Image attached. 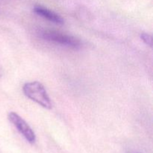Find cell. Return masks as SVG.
<instances>
[{
    "instance_id": "cell-3",
    "label": "cell",
    "mask_w": 153,
    "mask_h": 153,
    "mask_svg": "<svg viewBox=\"0 0 153 153\" xmlns=\"http://www.w3.org/2000/svg\"><path fill=\"white\" fill-rule=\"evenodd\" d=\"M7 118L28 143L31 144H34L35 143L36 135L34 131L19 114L13 111L10 112L8 114Z\"/></svg>"
},
{
    "instance_id": "cell-2",
    "label": "cell",
    "mask_w": 153,
    "mask_h": 153,
    "mask_svg": "<svg viewBox=\"0 0 153 153\" xmlns=\"http://www.w3.org/2000/svg\"><path fill=\"white\" fill-rule=\"evenodd\" d=\"M40 35L43 40L46 41L52 42L56 44L67 46L73 49H77L81 46V42L79 39L73 36L63 34L59 31H53V30H43L40 31Z\"/></svg>"
},
{
    "instance_id": "cell-4",
    "label": "cell",
    "mask_w": 153,
    "mask_h": 153,
    "mask_svg": "<svg viewBox=\"0 0 153 153\" xmlns=\"http://www.w3.org/2000/svg\"><path fill=\"white\" fill-rule=\"evenodd\" d=\"M34 13H36L41 17L46 19L47 20L54 22L55 24L62 25L64 22V19L60 15L41 5L35 6L34 7Z\"/></svg>"
},
{
    "instance_id": "cell-1",
    "label": "cell",
    "mask_w": 153,
    "mask_h": 153,
    "mask_svg": "<svg viewBox=\"0 0 153 153\" xmlns=\"http://www.w3.org/2000/svg\"><path fill=\"white\" fill-rule=\"evenodd\" d=\"M22 91L25 97L44 108L51 109L52 108V102L46 92V88L40 82H27L23 85Z\"/></svg>"
},
{
    "instance_id": "cell-5",
    "label": "cell",
    "mask_w": 153,
    "mask_h": 153,
    "mask_svg": "<svg viewBox=\"0 0 153 153\" xmlns=\"http://www.w3.org/2000/svg\"><path fill=\"white\" fill-rule=\"evenodd\" d=\"M140 39L143 40L145 44L149 46V47H152V38L150 34H147V33H142V34H140Z\"/></svg>"
}]
</instances>
